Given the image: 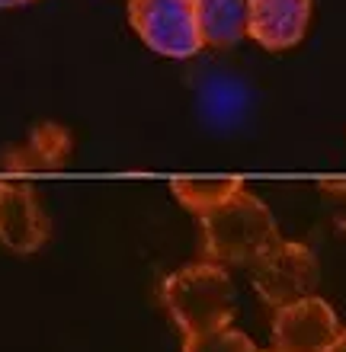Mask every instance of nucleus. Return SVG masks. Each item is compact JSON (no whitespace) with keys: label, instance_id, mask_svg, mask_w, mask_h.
I'll list each match as a JSON object with an SVG mask.
<instances>
[{"label":"nucleus","instance_id":"nucleus-1","mask_svg":"<svg viewBox=\"0 0 346 352\" xmlns=\"http://www.w3.org/2000/svg\"><path fill=\"white\" fill-rule=\"evenodd\" d=\"M202 221V247L208 263L218 266H250L260 253L279 241L276 218L253 192H234L221 208L208 212Z\"/></svg>","mask_w":346,"mask_h":352},{"label":"nucleus","instance_id":"nucleus-2","mask_svg":"<svg viewBox=\"0 0 346 352\" xmlns=\"http://www.w3.org/2000/svg\"><path fill=\"white\" fill-rule=\"evenodd\" d=\"M164 305L183 336L228 327L234 317V285L225 266L193 263L164 282Z\"/></svg>","mask_w":346,"mask_h":352},{"label":"nucleus","instance_id":"nucleus-3","mask_svg":"<svg viewBox=\"0 0 346 352\" xmlns=\"http://www.w3.org/2000/svg\"><path fill=\"white\" fill-rule=\"evenodd\" d=\"M129 23L151 52L193 58L202 52L196 0H129Z\"/></svg>","mask_w":346,"mask_h":352},{"label":"nucleus","instance_id":"nucleus-4","mask_svg":"<svg viewBox=\"0 0 346 352\" xmlns=\"http://www.w3.org/2000/svg\"><path fill=\"white\" fill-rule=\"evenodd\" d=\"M250 276L257 295L266 301L270 307H285L299 298L314 295L321 278V269L311 247L295 241H276L266 253H260L250 263Z\"/></svg>","mask_w":346,"mask_h":352},{"label":"nucleus","instance_id":"nucleus-5","mask_svg":"<svg viewBox=\"0 0 346 352\" xmlns=\"http://www.w3.org/2000/svg\"><path fill=\"white\" fill-rule=\"evenodd\" d=\"M340 333L334 307L318 295L299 298L272 317V349L279 352H324Z\"/></svg>","mask_w":346,"mask_h":352},{"label":"nucleus","instance_id":"nucleus-6","mask_svg":"<svg viewBox=\"0 0 346 352\" xmlns=\"http://www.w3.org/2000/svg\"><path fill=\"white\" fill-rule=\"evenodd\" d=\"M48 241V218L29 183L0 179V243L13 253H32Z\"/></svg>","mask_w":346,"mask_h":352},{"label":"nucleus","instance_id":"nucleus-7","mask_svg":"<svg viewBox=\"0 0 346 352\" xmlns=\"http://www.w3.org/2000/svg\"><path fill=\"white\" fill-rule=\"evenodd\" d=\"M314 0H250L247 36L270 52L295 48L308 32Z\"/></svg>","mask_w":346,"mask_h":352},{"label":"nucleus","instance_id":"nucleus-8","mask_svg":"<svg viewBox=\"0 0 346 352\" xmlns=\"http://www.w3.org/2000/svg\"><path fill=\"white\" fill-rule=\"evenodd\" d=\"M71 151V135H67L61 125H39L32 135H29L26 144H17V148H7L3 154V170L10 173H26V170H55L61 167V160L67 157Z\"/></svg>","mask_w":346,"mask_h":352},{"label":"nucleus","instance_id":"nucleus-9","mask_svg":"<svg viewBox=\"0 0 346 352\" xmlns=\"http://www.w3.org/2000/svg\"><path fill=\"white\" fill-rule=\"evenodd\" d=\"M196 10L206 48H231L247 36L250 0H196Z\"/></svg>","mask_w":346,"mask_h":352},{"label":"nucleus","instance_id":"nucleus-10","mask_svg":"<svg viewBox=\"0 0 346 352\" xmlns=\"http://www.w3.org/2000/svg\"><path fill=\"white\" fill-rule=\"evenodd\" d=\"M244 183L237 176H215V179H193V176H177L170 183V192L177 195V202L186 212L206 218L208 212H215L231 199L234 192H241Z\"/></svg>","mask_w":346,"mask_h":352},{"label":"nucleus","instance_id":"nucleus-11","mask_svg":"<svg viewBox=\"0 0 346 352\" xmlns=\"http://www.w3.org/2000/svg\"><path fill=\"white\" fill-rule=\"evenodd\" d=\"M183 352H260L253 346V340L241 330H234L231 324L208 330V333L183 336Z\"/></svg>","mask_w":346,"mask_h":352},{"label":"nucleus","instance_id":"nucleus-12","mask_svg":"<svg viewBox=\"0 0 346 352\" xmlns=\"http://www.w3.org/2000/svg\"><path fill=\"white\" fill-rule=\"evenodd\" d=\"M321 192L330 195L334 218H337V224L346 231V179H327V183H321Z\"/></svg>","mask_w":346,"mask_h":352},{"label":"nucleus","instance_id":"nucleus-13","mask_svg":"<svg viewBox=\"0 0 346 352\" xmlns=\"http://www.w3.org/2000/svg\"><path fill=\"white\" fill-rule=\"evenodd\" d=\"M324 352H346V330H340L337 340H334V343H330Z\"/></svg>","mask_w":346,"mask_h":352},{"label":"nucleus","instance_id":"nucleus-14","mask_svg":"<svg viewBox=\"0 0 346 352\" xmlns=\"http://www.w3.org/2000/svg\"><path fill=\"white\" fill-rule=\"evenodd\" d=\"M23 3H29V0H0V10H7V7H23Z\"/></svg>","mask_w":346,"mask_h":352},{"label":"nucleus","instance_id":"nucleus-15","mask_svg":"<svg viewBox=\"0 0 346 352\" xmlns=\"http://www.w3.org/2000/svg\"><path fill=\"white\" fill-rule=\"evenodd\" d=\"M270 352H279V349H270Z\"/></svg>","mask_w":346,"mask_h":352}]
</instances>
